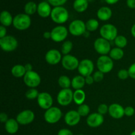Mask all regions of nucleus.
<instances>
[{"mask_svg":"<svg viewBox=\"0 0 135 135\" xmlns=\"http://www.w3.org/2000/svg\"><path fill=\"white\" fill-rule=\"evenodd\" d=\"M51 20L58 25L65 23L69 19V12L63 7H55L52 9L51 13Z\"/></svg>","mask_w":135,"mask_h":135,"instance_id":"f257e3e1","label":"nucleus"},{"mask_svg":"<svg viewBox=\"0 0 135 135\" xmlns=\"http://www.w3.org/2000/svg\"><path fill=\"white\" fill-rule=\"evenodd\" d=\"M32 23L30 16L26 13H20L13 18V25L18 30H27Z\"/></svg>","mask_w":135,"mask_h":135,"instance_id":"f03ea898","label":"nucleus"},{"mask_svg":"<svg viewBox=\"0 0 135 135\" xmlns=\"http://www.w3.org/2000/svg\"><path fill=\"white\" fill-rule=\"evenodd\" d=\"M100 34L102 38L109 42H112L114 41L118 36V31L115 25L112 24H105L100 28Z\"/></svg>","mask_w":135,"mask_h":135,"instance_id":"7ed1b4c3","label":"nucleus"},{"mask_svg":"<svg viewBox=\"0 0 135 135\" xmlns=\"http://www.w3.org/2000/svg\"><path fill=\"white\" fill-rule=\"evenodd\" d=\"M63 113L61 110L59 108L55 106H52L46 110L44 113V119L47 123L55 124L59 122L61 119Z\"/></svg>","mask_w":135,"mask_h":135,"instance_id":"20e7f679","label":"nucleus"},{"mask_svg":"<svg viewBox=\"0 0 135 135\" xmlns=\"http://www.w3.org/2000/svg\"><path fill=\"white\" fill-rule=\"evenodd\" d=\"M0 46L3 51L11 52L15 51L18 47V41L13 36H6L0 38Z\"/></svg>","mask_w":135,"mask_h":135,"instance_id":"39448f33","label":"nucleus"},{"mask_svg":"<svg viewBox=\"0 0 135 135\" xmlns=\"http://www.w3.org/2000/svg\"><path fill=\"white\" fill-rule=\"evenodd\" d=\"M97 68L103 73H108L113 69V59L108 55H101L97 60Z\"/></svg>","mask_w":135,"mask_h":135,"instance_id":"423d86ee","label":"nucleus"},{"mask_svg":"<svg viewBox=\"0 0 135 135\" xmlns=\"http://www.w3.org/2000/svg\"><path fill=\"white\" fill-rule=\"evenodd\" d=\"M25 85L30 88H36L40 84L41 77L39 74L34 71L26 72L23 77Z\"/></svg>","mask_w":135,"mask_h":135,"instance_id":"0eeeda50","label":"nucleus"},{"mask_svg":"<svg viewBox=\"0 0 135 135\" xmlns=\"http://www.w3.org/2000/svg\"><path fill=\"white\" fill-rule=\"evenodd\" d=\"M69 32L74 36L84 35L86 32V23L82 20L76 19L72 21L69 26Z\"/></svg>","mask_w":135,"mask_h":135,"instance_id":"6e6552de","label":"nucleus"},{"mask_svg":"<svg viewBox=\"0 0 135 135\" xmlns=\"http://www.w3.org/2000/svg\"><path fill=\"white\" fill-rule=\"evenodd\" d=\"M94 47L96 52L101 55H107V54H109L112 50L110 42L102 37L97 38L94 41Z\"/></svg>","mask_w":135,"mask_h":135,"instance_id":"1a4fd4ad","label":"nucleus"},{"mask_svg":"<svg viewBox=\"0 0 135 135\" xmlns=\"http://www.w3.org/2000/svg\"><path fill=\"white\" fill-rule=\"evenodd\" d=\"M73 93L70 88L61 89L57 94V101L61 106H67L73 101Z\"/></svg>","mask_w":135,"mask_h":135,"instance_id":"9d476101","label":"nucleus"},{"mask_svg":"<svg viewBox=\"0 0 135 135\" xmlns=\"http://www.w3.org/2000/svg\"><path fill=\"white\" fill-rule=\"evenodd\" d=\"M68 33L69 30L65 26L61 25L57 26L51 30V39L55 42H63L67 38Z\"/></svg>","mask_w":135,"mask_h":135,"instance_id":"9b49d317","label":"nucleus"},{"mask_svg":"<svg viewBox=\"0 0 135 135\" xmlns=\"http://www.w3.org/2000/svg\"><path fill=\"white\" fill-rule=\"evenodd\" d=\"M77 69L80 75L86 77L93 73L94 70V64L90 59H83L80 61Z\"/></svg>","mask_w":135,"mask_h":135,"instance_id":"f8f14e48","label":"nucleus"},{"mask_svg":"<svg viewBox=\"0 0 135 135\" xmlns=\"http://www.w3.org/2000/svg\"><path fill=\"white\" fill-rule=\"evenodd\" d=\"M79 63L80 62L79 59L71 54L64 55L61 60L62 66L67 71H74L78 69Z\"/></svg>","mask_w":135,"mask_h":135,"instance_id":"ddd939ff","label":"nucleus"},{"mask_svg":"<svg viewBox=\"0 0 135 135\" xmlns=\"http://www.w3.org/2000/svg\"><path fill=\"white\" fill-rule=\"evenodd\" d=\"M37 102H38L40 108L45 109V110H47L49 108L52 107L54 100L50 93L44 92L39 94V96L37 98Z\"/></svg>","mask_w":135,"mask_h":135,"instance_id":"4468645a","label":"nucleus"},{"mask_svg":"<svg viewBox=\"0 0 135 135\" xmlns=\"http://www.w3.org/2000/svg\"><path fill=\"white\" fill-rule=\"evenodd\" d=\"M35 118L34 113L30 109H25L17 115L16 119L19 125H26L33 122Z\"/></svg>","mask_w":135,"mask_h":135,"instance_id":"2eb2a0df","label":"nucleus"},{"mask_svg":"<svg viewBox=\"0 0 135 135\" xmlns=\"http://www.w3.org/2000/svg\"><path fill=\"white\" fill-rule=\"evenodd\" d=\"M61 53L57 50L51 49L47 51L45 55V60L51 65H55L61 62L62 60Z\"/></svg>","mask_w":135,"mask_h":135,"instance_id":"dca6fc26","label":"nucleus"},{"mask_svg":"<svg viewBox=\"0 0 135 135\" xmlns=\"http://www.w3.org/2000/svg\"><path fill=\"white\" fill-rule=\"evenodd\" d=\"M104 121V115L99 113H93L87 117L86 123L90 127L96 128L101 126Z\"/></svg>","mask_w":135,"mask_h":135,"instance_id":"f3484780","label":"nucleus"},{"mask_svg":"<svg viewBox=\"0 0 135 135\" xmlns=\"http://www.w3.org/2000/svg\"><path fill=\"white\" fill-rule=\"evenodd\" d=\"M80 118H81V116L79 115L77 111L70 110L65 115L64 120L67 125L73 127L79 124L80 121Z\"/></svg>","mask_w":135,"mask_h":135,"instance_id":"a211bd4d","label":"nucleus"},{"mask_svg":"<svg viewBox=\"0 0 135 135\" xmlns=\"http://www.w3.org/2000/svg\"><path fill=\"white\" fill-rule=\"evenodd\" d=\"M109 115L113 119H121L125 115V108L120 104L114 103L111 104L109 106V111H108Z\"/></svg>","mask_w":135,"mask_h":135,"instance_id":"6ab92c4d","label":"nucleus"},{"mask_svg":"<svg viewBox=\"0 0 135 135\" xmlns=\"http://www.w3.org/2000/svg\"><path fill=\"white\" fill-rule=\"evenodd\" d=\"M52 9H51L50 4L46 1H42L38 5L37 13L42 18H47L51 15Z\"/></svg>","mask_w":135,"mask_h":135,"instance_id":"aec40b11","label":"nucleus"},{"mask_svg":"<svg viewBox=\"0 0 135 135\" xmlns=\"http://www.w3.org/2000/svg\"><path fill=\"white\" fill-rule=\"evenodd\" d=\"M18 125H19V123L17 121V119L13 118L9 119V120L5 123V131L9 134H15L16 133H17L19 128Z\"/></svg>","mask_w":135,"mask_h":135,"instance_id":"412c9836","label":"nucleus"},{"mask_svg":"<svg viewBox=\"0 0 135 135\" xmlns=\"http://www.w3.org/2000/svg\"><path fill=\"white\" fill-rule=\"evenodd\" d=\"M112 16V11L108 7H102L100 8L97 12V17L100 21H107L111 18Z\"/></svg>","mask_w":135,"mask_h":135,"instance_id":"4be33fe9","label":"nucleus"},{"mask_svg":"<svg viewBox=\"0 0 135 135\" xmlns=\"http://www.w3.org/2000/svg\"><path fill=\"white\" fill-rule=\"evenodd\" d=\"M86 84L85 77L82 75H76L71 80V86L76 90L82 89Z\"/></svg>","mask_w":135,"mask_h":135,"instance_id":"5701e85b","label":"nucleus"},{"mask_svg":"<svg viewBox=\"0 0 135 135\" xmlns=\"http://www.w3.org/2000/svg\"><path fill=\"white\" fill-rule=\"evenodd\" d=\"M0 22L1 25L7 27L13 25V18L11 14L7 11H3L0 15Z\"/></svg>","mask_w":135,"mask_h":135,"instance_id":"b1692460","label":"nucleus"},{"mask_svg":"<svg viewBox=\"0 0 135 135\" xmlns=\"http://www.w3.org/2000/svg\"><path fill=\"white\" fill-rule=\"evenodd\" d=\"M12 75L16 78H21L24 77V76L26 74V71L25 69V65H15L13 66L11 69Z\"/></svg>","mask_w":135,"mask_h":135,"instance_id":"393cba45","label":"nucleus"},{"mask_svg":"<svg viewBox=\"0 0 135 135\" xmlns=\"http://www.w3.org/2000/svg\"><path fill=\"white\" fill-rule=\"evenodd\" d=\"M86 99V93L83 90H76L73 93V101L77 105L84 104Z\"/></svg>","mask_w":135,"mask_h":135,"instance_id":"a878e982","label":"nucleus"},{"mask_svg":"<svg viewBox=\"0 0 135 135\" xmlns=\"http://www.w3.org/2000/svg\"><path fill=\"white\" fill-rule=\"evenodd\" d=\"M88 7V0H75L73 3V8L78 13L85 11Z\"/></svg>","mask_w":135,"mask_h":135,"instance_id":"bb28decb","label":"nucleus"},{"mask_svg":"<svg viewBox=\"0 0 135 135\" xmlns=\"http://www.w3.org/2000/svg\"><path fill=\"white\" fill-rule=\"evenodd\" d=\"M109 54V57L113 60H120L123 57L124 51L123 49L116 47L112 49Z\"/></svg>","mask_w":135,"mask_h":135,"instance_id":"cd10ccee","label":"nucleus"},{"mask_svg":"<svg viewBox=\"0 0 135 135\" xmlns=\"http://www.w3.org/2000/svg\"><path fill=\"white\" fill-rule=\"evenodd\" d=\"M58 84L62 89L69 88L71 86V80L66 75H61L58 79Z\"/></svg>","mask_w":135,"mask_h":135,"instance_id":"c85d7f7f","label":"nucleus"},{"mask_svg":"<svg viewBox=\"0 0 135 135\" xmlns=\"http://www.w3.org/2000/svg\"><path fill=\"white\" fill-rule=\"evenodd\" d=\"M37 9H38V6L36 3L33 2V1L28 2L25 5V8H24L25 13L29 16L34 15L37 11Z\"/></svg>","mask_w":135,"mask_h":135,"instance_id":"c756f323","label":"nucleus"},{"mask_svg":"<svg viewBox=\"0 0 135 135\" xmlns=\"http://www.w3.org/2000/svg\"><path fill=\"white\" fill-rule=\"evenodd\" d=\"M99 22L95 18H90L86 22V28L88 32H94L98 28Z\"/></svg>","mask_w":135,"mask_h":135,"instance_id":"7c9ffc66","label":"nucleus"},{"mask_svg":"<svg viewBox=\"0 0 135 135\" xmlns=\"http://www.w3.org/2000/svg\"><path fill=\"white\" fill-rule=\"evenodd\" d=\"M114 43L117 47L119 48H124L127 46L128 43L127 39L125 36L123 35H118L114 40Z\"/></svg>","mask_w":135,"mask_h":135,"instance_id":"2f4dec72","label":"nucleus"},{"mask_svg":"<svg viewBox=\"0 0 135 135\" xmlns=\"http://www.w3.org/2000/svg\"><path fill=\"white\" fill-rule=\"evenodd\" d=\"M73 44L71 41H65L61 46V52L64 55H69L71 50H73Z\"/></svg>","mask_w":135,"mask_h":135,"instance_id":"473e14b6","label":"nucleus"},{"mask_svg":"<svg viewBox=\"0 0 135 135\" xmlns=\"http://www.w3.org/2000/svg\"><path fill=\"white\" fill-rule=\"evenodd\" d=\"M76 111H77L78 113H79V115L81 117H86V116L89 115L90 112V108L88 105L83 104L82 105H79Z\"/></svg>","mask_w":135,"mask_h":135,"instance_id":"72a5a7b5","label":"nucleus"},{"mask_svg":"<svg viewBox=\"0 0 135 135\" xmlns=\"http://www.w3.org/2000/svg\"><path fill=\"white\" fill-rule=\"evenodd\" d=\"M39 92L36 88H30L25 93V96L28 100H32L34 99L38 98V96H39Z\"/></svg>","mask_w":135,"mask_h":135,"instance_id":"f704fd0d","label":"nucleus"},{"mask_svg":"<svg viewBox=\"0 0 135 135\" xmlns=\"http://www.w3.org/2000/svg\"><path fill=\"white\" fill-rule=\"evenodd\" d=\"M117 76L121 80H126L129 77V74L128 72V70L126 69H121L118 71Z\"/></svg>","mask_w":135,"mask_h":135,"instance_id":"c9c22d12","label":"nucleus"},{"mask_svg":"<svg viewBox=\"0 0 135 135\" xmlns=\"http://www.w3.org/2000/svg\"><path fill=\"white\" fill-rule=\"evenodd\" d=\"M92 76H93L94 79V81L96 82V83H99V82H101L104 79V73H103L102 72L100 71H97L94 73Z\"/></svg>","mask_w":135,"mask_h":135,"instance_id":"e433bc0d","label":"nucleus"},{"mask_svg":"<svg viewBox=\"0 0 135 135\" xmlns=\"http://www.w3.org/2000/svg\"><path fill=\"white\" fill-rule=\"evenodd\" d=\"M108 111H109V107L105 104H100L98 108V113L102 115L106 114L108 112Z\"/></svg>","mask_w":135,"mask_h":135,"instance_id":"4c0bfd02","label":"nucleus"},{"mask_svg":"<svg viewBox=\"0 0 135 135\" xmlns=\"http://www.w3.org/2000/svg\"><path fill=\"white\" fill-rule=\"evenodd\" d=\"M67 0H47V2L50 4V5H53L55 7H60L64 5Z\"/></svg>","mask_w":135,"mask_h":135,"instance_id":"58836bf2","label":"nucleus"},{"mask_svg":"<svg viewBox=\"0 0 135 135\" xmlns=\"http://www.w3.org/2000/svg\"><path fill=\"white\" fill-rule=\"evenodd\" d=\"M135 110L132 106H127L125 108V115L127 117H132L134 114Z\"/></svg>","mask_w":135,"mask_h":135,"instance_id":"ea45409f","label":"nucleus"},{"mask_svg":"<svg viewBox=\"0 0 135 135\" xmlns=\"http://www.w3.org/2000/svg\"><path fill=\"white\" fill-rule=\"evenodd\" d=\"M128 72L129 74V77L132 78L133 79H135V63H133L129 67Z\"/></svg>","mask_w":135,"mask_h":135,"instance_id":"a19ab883","label":"nucleus"},{"mask_svg":"<svg viewBox=\"0 0 135 135\" xmlns=\"http://www.w3.org/2000/svg\"><path fill=\"white\" fill-rule=\"evenodd\" d=\"M57 135H73V133L69 129H61L59 131Z\"/></svg>","mask_w":135,"mask_h":135,"instance_id":"79ce46f5","label":"nucleus"},{"mask_svg":"<svg viewBox=\"0 0 135 135\" xmlns=\"http://www.w3.org/2000/svg\"><path fill=\"white\" fill-rule=\"evenodd\" d=\"M8 120H9V118H8V115L7 113H3V112L0 113V121H1V123H5Z\"/></svg>","mask_w":135,"mask_h":135,"instance_id":"37998d69","label":"nucleus"},{"mask_svg":"<svg viewBox=\"0 0 135 135\" xmlns=\"http://www.w3.org/2000/svg\"><path fill=\"white\" fill-rule=\"evenodd\" d=\"M85 82L86 84H88V85H91L94 83V79L93 76L92 75H89L85 77Z\"/></svg>","mask_w":135,"mask_h":135,"instance_id":"c03bdc74","label":"nucleus"},{"mask_svg":"<svg viewBox=\"0 0 135 135\" xmlns=\"http://www.w3.org/2000/svg\"><path fill=\"white\" fill-rule=\"evenodd\" d=\"M7 34V28L5 26H0V38H2L3 37L6 36Z\"/></svg>","mask_w":135,"mask_h":135,"instance_id":"a18cd8bd","label":"nucleus"},{"mask_svg":"<svg viewBox=\"0 0 135 135\" xmlns=\"http://www.w3.org/2000/svg\"><path fill=\"white\" fill-rule=\"evenodd\" d=\"M127 5L131 9H135V0H127Z\"/></svg>","mask_w":135,"mask_h":135,"instance_id":"49530a36","label":"nucleus"},{"mask_svg":"<svg viewBox=\"0 0 135 135\" xmlns=\"http://www.w3.org/2000/svg\"><path fill=\"white\" fill-rule=\"evenodd\" d=\"M25 67L26 69V72H29V71H33L32 70V65L30 63H26V65H25Z\"/></svg>","mask_w":135,"mask_h":135,"instance_id":"de8ad7c7","label":"nucleus"},{"mask_svg":"<svg viewBox=\"0 0 135 135\" xmlns=\"http://www.w3.org/2000/svg\"><path fill=\"white\" fill-rule=\"evenodd\" d=\"M44 36V38H46V39H50L51 38V32H48V31H46L43 34Z\"/></svg>","mask_w":135,"mask_h":135,"instance_id":"09e8293b","label":"nucleus"},{"mask_svg":"<svg viewBox=\"0 0 135 135\" xmlns=\"http://www.w3.org/2000/svg\"><path fill=\"white\" fill-rule=\"evenodd\" d=\"M105 1L107 3L109 4V5H113V4L118 2L119 0H105Z\"/></svg>","mask_w":135,"mask_h":135,"instance_id":"8fccbe9b","label":"nucleus"},{"mask_svg":"<svg viewBox=\"0 0 135 135\" xmlns=\"http://www.w3.org/2000/svg\"><path fill=\"white\" fill-rule=\"evenodd\" d=\"M131 32L132 36L135 38V24L133 25L131 28Z\"/></svg>","mask_w":135,"mask_h":135,"instance_id":"3c124183","label":"nucleus"},{"mask_svg":"<svg viewBox=\"0 0 135 135\" xmlns=\"http://www.w3.org/2000/svg\"><path fill=\"white\" fill-rule=\"evenodd\" d=\"M130 135H135V130L133 131L131 133Z\"/></svg>","mask_w":135,"mask_h":135,"instance_id":"603ef678","label":"nucleus"},{"mask_svg":"<svg viewBox=\"0 0 135 135\" xmlns=\"http://www.w3.org/2000/svg\"><path fill=\"white\" fill-rule=\"evenodd\" d=\"M77 135H84V134H77Z\"/></svg>","mask_w":135,"mask_h":135,"instance_id":"864d4df0","label":"nucleus"}]
</instances>
